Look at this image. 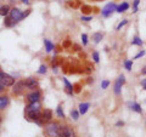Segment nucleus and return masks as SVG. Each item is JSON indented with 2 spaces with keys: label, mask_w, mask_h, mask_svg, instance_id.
<instances>
[{
  "label": "nucleus",
  "mask_w": 146,
  "mask_h": 137,
  "mask_svg": "<svg viewBox=\"0 0 146 137\" xmlns=\"http://www.w3.org/2000/svg\"><path fill=\"white\" fill-rule=\"evenodd\" d=\"M80 91H82V85L80 84H73V92L79 94Z\"/></svg>",
  "instance_id": "obj_27"
},
{
  "label": "nucleus",
  "mask_w": 146,
  "mask_h": 137,
  "mask_svg": "<svg viewBox=\"0 0 146 137\" xmlns=\"http://www.w3.org/2000/svg\"><path fill=\"white\" fill-rule=\"evenodd\" d=\"M0 124H1V117H0Z\"/></svg>",
  "instance_id": "obj_47"
},
{
  "label": "nucleus",
  "mask_w": 146,
  "mask_h": 137,
  "mask_svg": "<svg viewBox=\"0 0 146 137\" xmlns=\"http://www.w3.org/2000/svg\"><path fill=\"white\" fill-rule=\"evenodd\" d=\"M117 81H119L122 85H124L125 84V76H124V74H119V75H118Z\"/></svg>",
  "instance_id": "obj_32"
},
{
  "label": "nucleus",
  "mask_w": 146,
  "mask_h": 137,
  "mask_svg": "<svg viewBox=\"0 0 146 137\" xmlns=\"http://www.w3.org/2000/svg\"><path fill=\"white\" fill-rule=\"evenodd\" d=\"M93 60H94L95 63H99V61H100V55H99L98 51H94L93 52Z\"/></svg>",
  "instance_id": "obj_29"
},
{
  "label": "nucleus",
  "mask_w": 146,
  "mask_h": 137,
  "mask_svg": "<svg viewBox=\"0 0 146 137\" xmlns=\"http://www.w3.org/2000/svg\"><path fill=\"white\" fill-rule=\"evenodd\" d=\"M40 98H42V92L39 90H32L29 94H27L26 96V99L28 103H32V102H39Z\"/></svg>",
  "instance_id": "obj_4"
},
{
  "label": "nucleus",
  "mask_w": 146,
  "mask_h": 137,
  "mask_svg": "<svg viewBox=\"0 0 146 137\" xmlns=\"http://www.w3.org/2000/svg\"><path fill=\"white\" fill-rule=\"evenodd\" d=\"M46 72H48V67L45 65H42L39 67V69H38V74H45Z\"/></svg>",
  "instance_id": "obj_28"
},
{
  "label": "nucleus",
  "mask_w": 146,
  "mask_h": 137,
  "mask_svg": "<svg viewBox=\"0 0 146 137\" xmlns=\"http://www.w3.org/2000/svg\"><path fill=\"white\" fill-rule=\"evenodd\" d=\"M110 86V80H102L101 81V89L102 90H106Z\"/></svg>",
  "instance_id": "obj_31"
},
{
  "label": "nucleus",
  "mask_w": 146,
  "mask_h": 137,
  "mask_svg": "<svg viewBox=\"0 0 146 137\" xmlns=\"http://www.w3.org/2000/svg\"><path fill=\"white\" fill-rule=\"evenodd\" d=\"M82 44H83L84 46L88 45V35L86 34H82Z\"/></svg>",
  "instance_id": "obj_33"
},
{
  "label": "nucleus",
  "mask_w": 146,
  "mask_h": 137,
  "mask_svg": "<svg viewBox=\"0 0 146 137\" xmlns=\"http://www.w3.org/2000/svg\"><path fill=\"white\" fill-rule=\"evenodd\" d=\"M26 118L29 121H34L38 125H43V121H42V111H40V112H27L26 113Z\"/></svg>",
  "instance_id": "obj_3"
},
{
  "label": "nucleus",
  "mask_w": 146,
  "mask_h": 137,
  "mask_svg": "<svg viewBox=\"0 0 146 137\" xmlns=\"http://www.w3.org/2000/svg\"><path fill=\"white\" fill-rule=\"evenodd\" d=\"M0 83L5 86V88H10V86H13V84H15L16 81H15V78L12 75L0 70Z\"/></svg>",
  "instance_id": "obj_2"
},
{
  "label": "nucleus",
  "mask_w": 146,
  "mask_h": 137,
  "mask_svg": "<svg viewBox=\"0 0 146 137\" xmlns=\"http://www.w3.org/2000/svg\"><path fill=\"white\" fill-rule=\"evenodd\" d=\"M70 6H71V7H77V4H76V3L70 1Z\"/></svg>",
  "instance_id": "obj_44"
},
{
  "label": "nucleus",
  "mask_w": 146,
  "mask_h": 137,
  "mask_svg": "<svg viewBox=\"0 0 146 137\" xmlns=\"http://www.w3.org/2000/svg\"><path fill=\"white\" fill-rule=\"evenodd\" d=\"M144 55H145V51H144V50H141V51H140V52H138V53H136V55H135L134 60H138V58H140V57H143V56H144Z\"/></svg>",
  "instance_id": "obj_36"
},
{
  "label": "nucleus",
  "mask_w": 146,
  "mask_h": 137,
  "mask_svg": "<svg viewBox=\"0 0 146 137\" xmlns=\"http://www.w3.org/2000/svg\"><path fill=\"white\" fill-rule=\"evenodd\" d=\"M62 81H63V84H65V91L67 92V95L72 96L73 94H74V92H73V85H72V84L70 83V81H68V80L66 79V78H63Z\"/></svg>",
  "instance_id": "obj_13"
},
{
  "label": "nucleus",
  "mask_w": 146,
  "mask_h": 137,
  "mask_svg": "<svg viewBox=\"0 0 146 137\" xmlns=\"http://www.w3.org/2000/svg\"><path fill=\"white\" fill-rule=\"evenodd\" d=\"M128 23V20H123L122 22H119V24H118L117 26V28H116V30H121L122 28H123V27H124L125 24Z\"/></svg>",
  "instance_id": "obj_30"
},
{
  "label": "nucleus",
  "mask_w": 146,
  "mask_h": 137,
  "mask_svg": "<svg viewBox=\"0 0 146 137\" xmlns=\"http://www.w3.org/2000/svg\"><path fill=\"white\" fill-rule=\"evenodd\" d=\"M23 83H25V88L27 90H35L36 88L39 86V83H38V80L35 79V78H27V79L23 80Z\"/></svg>",
  "instance_id": "obj_7"
},
{
  "label": "nucleus",
  "mask_w": 146,
  "mask_h": 137,
  "mask_svg": "<svg viewBox=\"0 0 146 137\" xmlns=\"http://www.w3.org/2000/svg\"><path fill=\"white\" fill-rule=\"evenodd\" d=\"M124 67H125V69L127 70H131V67H133V61L131 60H127V61H124Z\"/></svg>",
  "instance_id": "obj_26"
},
{
  "label": "nucleus",
  "mask_w": 146,
  "mask_h": 137,
  "mask_svg": "<svg viewBox=\"0 0 146 137\" xmlns=\"http://www.w3.org/2000/svg\"><path fill=\"white\" fill-rule=\"evenodd\" d=\"M122 84L119 83V81H117L116 80V83H115V86H113V91H115V95L117 96H119L122 94Z\"/></svg>",
  "instance_id": "obj_20"
},
{
  "label": "nucleus",
  "mask_w": 146,
  "mask_h": 137,
  "mask_svg": "<svg viewBox=\"0 0 146 137\" xmlns=\"http://www.w3.org/2000/svg\"><path fill=\"white\" fill-rule=\"evenodd\" d=\"M141 73H143V74H146V67L144 68V69H143V70H141Z\"/></svg>",
  "instance_id": "obj_46"
},
{
  "label": "nucleus",
  "mask_w": 146,
  "mask_h": 137,
  "mask_svg": "<svg viewBox=\"0 0 146 137\" xmlns=\"http://www.w3.org/2000/svg\"><path fill=\"white\" fill-rule=\"evenodd\" d=\"M140 4V0H134V3H133V12H138V5Z\"/></svg>",
  "instance_id": "obj_34"
},
{
  "label": "nucleus",
  "mask_w": 146,
  "mask_h": 137,
  "mask_svg": "<svg viewBox=\"0 0 146 137\" xmlns=\"http://www.w3.org/2000/svg\"><path fill=\"white\" fill-rule=\"evenodd\" d=\"M29 13H31V10H26V12L22 13V20H25V18H26L27 16H28Z\"/></svg>",
  "instance_id": "obj_38"
},
{
  "label": "nucleus",
  "mask_w": 146,
  "mask_h": 137,
  "mask_svg": "<svg viewBox=\"0 0 146 137\" xmlns=\"http://www.w3.org/2000/svg\"><path fill=\"white\" fill-rule=\"evenodd\" d=\"M129 7H130L129 4L124 1V3H122L121 5H118V6L116 7V11H117L118 13H122V12H125V11H127Z\"/></svg>",
  "instance_id": "obj_16"
},
{
  "label": "nucleus",
  "mask_w": 146,
  "mask_h": 137,
  "mask_svg": "<svg viewBox=\"0 0 146 137\" xmlns=\"http://www.w3.org/2000/svg\"><path fill=\"white\" fill-rule=\"evenodd\" d=\"M80 20L84 22H89V21H91V16H82Z\"/></svg>",
  "instance_id": "obj_37"
},
{
  "label": "nucleus",
  "mask_w": 146,
  "mask_h": 137,
  "mask_svg": "<svg viewBox=\"0 0 146 137\" xmlns=\"http://www.w3.org/2000/svg\"><path fill=\"white\" fill-rule=\"evenodd\" d=\"M22 12L20 9H17V7H13V9H11V11H10V13H9V17L11 18V20L15 22V23H17V22H20V21H22Z\"/></svg>",
  "instance_id": "obj_6"
},
{
  "label": "nucleus",
  "mask_w": 146,
  "mask_h": 137,
  "mask_svg": "<svg viewBox=\"0 0 146 137\" xmlns=\"http://www.w3.org/2000/svg\"><path fill=\"white\" fill-rule=\"evenodd\" d=\"M10 103V98L6 95H1L0 96V111H4Z\"/></svg>",
  "instance_id": "obj_12"
},
{
  "label": "nucleus",
  "mask_w": 146,
  "mask_h": 137,
  "mask_svg": "<svg viewBox=\"0 0 146 137\" xmlns=\"http://www.w3.org/2000/svg\"><path fill=\"white\" fill-rule=\"evenodd\" d=\"M143 44H144V41L141 40V38H140V36H138V35H135L134 38H133V40H131V45H136V46H143Z\"/></svg>",
  "instance_id": "obj_21"
},
{
  "label": "nucleus",
  "mask_w": 146,
  "mask_h": 137,
  "mask_svg": "<svg viewBox=\"0 0 146 137\" xmlns=\"http://www.w3.org/2000/svg\"><path fill=\"white\" fill-rule=\"evenodd\" d=\"M80 10H82V12H83L84 15H89V13L93 12V7L89 6V5H83L80 7Z\"/></svg>",
  "instance_id": "obj_22"
},
{
  "label": "nucleus",
  "mask_w": 146,
  "mask_h": 137,
  "mask_svg": "<svg viewBox=\"0 0 146 137\" xmlns=\"http://www.w3.org/2000/svg\"><path fill=\"white\" fill-rule=\"evenodd\" d=\"M21 1L23 3V4H28V3H29V0H21Z\"/></svg>",
  "instance_id": "obj_45"
},
{
  "label": "nucleus",
  "mask_w": 146,
  "mask_h": 137,
  "mask_svg": "<svg viewBox=\"0 0 146 137\" xmlns=\"http://www.w3.org/2000/svg\"><path fill=\"white\" fill-rule=\"evenodd\" d=\"M44 45H45V51L46 52H51L55 49V45L50 41L49 39H44Z\"/></svg>",
  "instance_id": "obj_17"
},
{
  "label": "nucleus",
  "mask_w": 146,
  "mask_h": 137,
  "mask_svg": "<svg viewBox=\"0 0 146 137\" xmlns=\"http://www.w3.org/2000/svg\"><path fill=\"white\" fill-rule=\"evenodd\" d=\"M72 47L74 49V51H80V46H79V45H77V44H73Z\"/></svg>",
  "instance_id": "obj_39"
},
{
  "label": "nucleus",
  "mask_w": 146,
  "mask_h": 137,
  "mask_svg": "<svg viewBox=\"0 0 146 137\" xmlns=\"http://www.w3.org/2000/svg\"><path fill=\"white\" fill-rule=\"evenodd\" d=\"M128 106H129V108L131 109V111H134L136 113H143V108H141V106L139 103H136V102H128Z\"/></svg>",
  "instance_id": "obj_15"
},
{
  "label": "nucleus",
  "mask_w": 146,
  "mask_h": 137,
  "mask_svg": "<svg viewBox=\"0 0 146 137\" xmlns=\"http://www.w3.org/2000/svg\"><path fill=\"white\" fill-rule=\"evenodd\" d=\"M57 137H73V131L68 126H61Z\"/></svg>",
  "instance_id": "obj_11"
},
{
  "label": "nucleus",
  "mask_w": 146,
  "mask_h": 137,
  "mask_svg": "<svg viewBox=\"0 0 146 137\" xmlns=\"http://www.w3.org/2000/svg\"><path fill=\"white\" fill-rule=\"evenodd\" d=\"M61 125L57 121H50L45 125V132H46L48 137H57L58 132H60Z\"/></svg>",
  "instance_id": "obj_1"
},
{
  "label": "nucleus",
  "mask_w": 146,
  "mask_h": 137,
  "mask_svg": "<svg viewBox=\"0 0 146 137\" xmlns=\"http://www.w3.org/2000/svg\"><path fill=\"white\" fill-rule=\"evenodd\" d=\"M86 83H88V84H91V83H94V79H93V78H88V80H86Z\"/></svg>",
  "instance_id": "obj_43"
},
{
  "label": "nucleus",
  "mask_w": 146,
  "mask_h": 137,
  "mask_svg": "<svg viewBox=\"0 0 146 137\" xmlns=\"http://www.w3.org/2000/svg\"><path fill=\"white\" fill-rule=\"evenodd\" d=\"M124 125V121H117L116 123V126H123Z\"/></svg>",
  "instance_id": "obj_42"
},
{
  "label": "nucleus",
  "mask_w": 146,
  "mask_h": 137,
  "mask_svg": "<svg viewBox=\"0 0 146 137\" xmlns=\"http://www.w3.org/2000/svg\"><path fill=\"white\" fill-rule=\"evenodd\" d=\"M141 86H143V88H144V90H146V79L141 80Z\"/></svg>",
  "instance_id": "obj_41"
},
{
  "label": "nucleus",
  "mask_w": 146,
  "mask_h": 137,
  "mask_svg": "<svg viewBox=\"0 0 146 137\" xmlns=\"http://www.w3.org/2000/svg\"><path fill=\"white\" fill-rule=\"evenodd\" d=\"M89 108H90V103H88V102H82L79 104V107H78V112H79L80 115H84V114L88 112Z\"/></svg>",
  "instance_id": "obj_14"
},
{
  "label": "nucleus",
  "mask_w": 146,
  "mask_h": 137,
  "mask_svg": "<svg viewBox=\"0 0 146 137\" xmlns=\"http://www.w3.org/2000/svg\"><path fill=\"white\" fill-rule=\"evenodd\" d=\"M102 38H104V33H101V32H95L93 34V40L95 44H99L102 40Z\"/></svg>",
  "instance_id": "obj_18"
},
{
  "label": "nucleus",
  "mask_w": 146,
  "mask_h": 137,
  "mask_svg": "<svg viewBox=\"0 0 146 137\" xmlns=\"http://www.w3.org/2000/svg\"><path fill=\"white\" fill-rule=\"evenodd\" d=\"M25 83L23 80H20V81H16L15 84H13V89H12V92L15 95H21L22 92L25 91Z\"/></svg>",
  "instance_id": "obj_9"
},
{
  "label": "nucleus",
  "mask_w": 146,
  "mask_h": 137,
  "mask_svg": "<svg viewBox=\"0 0 146 137\" xmlns=\"http://www.w3.org/2000/svg\"><path fill=\"white\" fill-rule=\"evenodd\" d=\"M56 114H57V117L60 118V119H65V113H63V111H62V106H61V104H58V106H57Z\"/></svg>",
  "instance_id": "obj_23"
},
{
  "label": "nucleus",
  "mask_w": 146,
  "mask_h": 137,
  "mask_svg": "<svg viewBox=\"0 0 146 137\" xmlns=\"http://www.w3.org/2000/svg\"><path fill=\"white\" fill-rule=\"evenodd\" d=\"M52 118H54V113H52L51 109L44 108L42 111V121L44 124H48V123L52 121Z\"/></svg>",
  "instance_id": "obj_8"
},
{
  "label": "nucleus",
  "mask_w": 146,
  "mask_h": 137,
  "mask_svg": "<svg viewBox=\"0 0 146 137\" xmlns=\"http://www.w3.org/2000/svg\"><path fill=\"white\" fill-rule=\"evenodd\" d=\"M116 7H117V5L115 3H108L107 5H105L104 9H102V11H101L102 17H110L113 12L116 11Z\"/></svg>",
  "instance_id": "obj_5"
},
{
  "label": "nucleus",
  "mask_w": 146,
  "mask_h": 137,
  "mask_svg": "<svg viewBox=\"0 0 146 137\" xmlns=\"http://www.w3.org/2000/svg\"><path fill=\"white\" fill-rule=\"evenodd\" d=\"M4 91H5V86H4L1 83H0V94H3Z\"/></svg>",
  "instance_id": "obj_40"
},
{
  "label": "nucleus",
  "mask_w": 146,
  "mask_h": 137,
  "mask_svg": "<svg viewBox=\"0 0 146 137\" xmlns=\"http://www.w3.org/2000/svg\"><path fill=\"white\" fill-rule=\"evenodd\" d=\"M40 109H42V103H40V101L32 102L26 106V113L27 112H40Z\"/></svg>",
  "instance_id": "obj_10"
},
{
  "label": "nucleus",
  "mask_w": 146,
  "mask_h": 137,
  "mask_svg": "<svg viewBox=\"0 0 146 137\" xmlns=\"http://www.w3.org/2000/svg\"><path fill=\"white\" fill-rule=\"evenodd\" d=\"M79 115H80V114H79V112L77 111V109H72V111H71V118L73 120H78Z\"/></svg>",
  "instance_id": "obj_25"
},
{
  "label": "nucleus",
  "mask_w": 146,
  "mask_h": 137,
  "mask_svg": "<svg viewBox=\"0 0 146 137\" xmlns=\"http://www.w3.org/2000/svg\"><path fill=\"white\" fill-rule=\"evenodd\" d=\"M0 7H1V6H0Z\"/></svg>",
  "instance_id": "obj_48"
},
{
  "label": "nucleus",
  "mask_w": 146,
  "mask_h": 137,
  "mask_svg": "<svg viewBox=\"0 0 146 137\" xmlns=\"http://www.w3.org/2000/svg\"><path fill=\"white\" fill-rule=\"evenodd\" d=\"M4 24H5V27H9V28H10V27H13L16 23H15V22H13L9 16H6V17H5V21H4Z\"/></svg>",
  "instance_id": "obj_24"
},
{
  "label": "nucleus",
  "mask_w": 146,
  "mask_h": 137,
  "mask_svg": "<svg viewBox=\"0 0 146 137\" xmlns=\"http://www.w3.org/2000/svg\"><path fill=\"white\" fill-rule=\"evenodd\" d=\"M62 46H63V47H66V49H68V47H71V46H72V43L70 41V39H67V40H65V41H63V44H62Z\"/></svg>",
  "instance_id": "obj_35"
},
{
  "label": "nucleus",
  "mask_w": 146,
  "mask_h": 137,
  "mask_svg": "<svg viewBox=\"0 0 146 137\" xmlns=\"http://www.w3.org/2000/svg\"><path fill=\"white\" fill-rule=\"evenodd\" d=\"M10 11H11V9L9 7V5H4V6L0 7V16L6 17V16H9Z\"/></svg>",
  "instance_id": "obj_19"
}]
</instances>
